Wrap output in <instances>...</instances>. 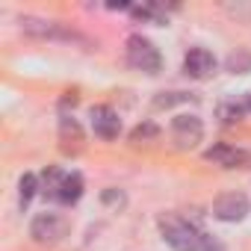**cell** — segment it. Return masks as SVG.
<instances>
[{"mask_svg":"<svg viewBox=\"0 0 251 251\" xmlns=\"http://www.w3.org/2000/svg\"><path fill=\"white\" fill-rule=\"evenodd\" d=\"M183 71L192 77V80H207L216 74V56L207 50V48H192L186 56H183Z\"/></svg>","mask_w":251,"mask_h":251,"instance_id":"obj_7","label":"cell"},{"mask_svg":"<svg viewBox=\"0 0 251 251\" xmlns=\"http://www.w3.org/2000/svg\"><path fill=\"white\" fill-rule=\"evenodd\" d=\"M39 192V177L36 175H24L21 183H18V198H21V207H30V201L36 198Z\"/></svg>","mask_w":251,"mask_h":251,"instance_id":"obj_12","label":"cell"},{"mask_svg":"<svg viewBox=\"0 0 251 251\" xmlns=\"http://www.w3.org/2000/svg\"><path fill=\"white\" fill-rule=\"evenodd\" d=\"M92 130H95V136H100V139H118V133H121V118H118V112L115 109H109V106H95L92 109Z\"/></svg>","mask_w":251,"mask_h":251,"instance_id":"obj_9","label":"cell"},{"mask_svg":"<svg viewBox=\"0 0 251 251\" xmlns=\"http://www.w3.org/2000/svg\"><path fill=\"white\" fill-rule=\"evenodd\" d=\"M127 62H130L136 71H145V74H157V71L163 68L160 50H157L154 42H148L145 36H130V39H127Z\"/></svg>","mask_w":251,"mask_h":251,"instance_id":"obj_4","label":"cell"},{"mask_svg":"<svg viewBox=\"0 0 251 251\" xmlns=\"http://www.w3.org/2000/svg\"><path fill=\"white\" fill-rule=\"evenodd\" d=\"M239 115H242V106H222V118L225 121H239Z\"/></svg>","mask_w":251,"mask_h":251,"instance_id":"obj_16","label":"cell"},{"mask_svg":"<svg viewBox=\"0 0 251 251\" xmlns=\"http://www.w3.org/2000/svg\"><path fill=\"white\" fill-rule=\"evenodd\" d=\"M248 198L242 192H222L216 201H213V216L219 222H242L248 216Z\"/></svg>","mask_w":251,"mask_h":251,"instance_id":"obj_5","label":"cell"},{"mask_svg":"<svg viewBox=\"0 0 251 251\" xmlns=\"http://www.w3.org/2000/svg\"><path fill=\"white\" fill-rule=\"evenodd\" d=\"M160 233L175 251H204V239L207 236L183 216H175V213L163 216L160 219Z\"/></svg>","mask_w":251,"mask_h":251,"instance_id":"obj_1","label":"cell"},{"mask_svg":"<svg viewBox=\"0 0 251 251\" xmlns=\"http://www.w3.org/2000/svg\"><path fill=\"white\" fill-rule=\"evenodd\" d=\"M204 160L222 166V169H242V166H251V154L242 151V148H233V145H213L204 151Z\"/></svg>","mask_w":251,"mask_h":251,"instance_id":"obj_8","label":"cell"},{"mask_svg":"<svg viewBox=\"0 0 251 251\" xmlns=\"http://www.w3.org/2000/svg\"><path fill=\"white\" fill-rule=\"evenodd\" d=\"M50 201L59 204H77L83 195V177L77 172H59V169H48L45 172V189H42Z\"/></svg>","mask_w":251,"mask_h":251,"instance_id":"obj_2","label":"cell"},{"mask_svg":"<svg viewBox=\"0 0 251 251\" xmlns=\"http://www.w3.org/2000/svg\"><path fill=\"white\" fill-rule=\"evenodd\" d=\"M204 136V124L198 115H177L172 121V139L180 145V148H195Z\"/></svg>","mask_w":251,"mask_h":251,"instance_id":"obj_6","label":"cell"},{"mask_svg":"<svg viewBox=\"0 0 251 251\" xmlns=\"http://www.w3.org/2000/svg\"><path fill=\"white\" fill-rule=\"evenodd\" d=\"M59 142H62V151L65 154H77L83 148V130L74 118H62L59 121Z\"/></svg>","mask_w":251,"mask_h":251,"instance_id":"obj_11","label":"cell"},{"mask_svg":"<svg viewBox=\"0 0 251 251\" xmlns=\"http://www.w3.org/2000/svg\"><path fill=\"white\" fill-rule=\"evenodd\" d=\"M180 100H186L183 92H169V98H166V92H163V98H157L154 103H157V106H172V103H180Z\"/></svg>","mask_w":251,"mask_h":251,"instance_id":"obj_15","label":"cell"},{"mask_svg":"<svg viewBox=\"0 0 251 251\" xmlns=\"http://www.w3.org/2000/svg\"><path fill=\"white\" fill-rule=\"evenodd\" d=\"M248 68H251V53L239 50V53H230V56H227V71H233V74H245Z\"/></svg>","mask_w":251,"mask_h":251,"instance_id":"obj_13","label":"cell"},{"mask_svg":"<svg viewBox=\"0 0 251 251\" xmlns=\"http://www.w3.org/2000/svg\"><path fill=\"white\" fill-rule=\"evenodd\" d=\"M68 230H71V222L62 213H39L30 222V236L39 245H56L68 236Z\"/></svg>","mask_w":251,"mask_h":251,"instance_id":"obj_3","label":"cell"},{"mask_svg":"<svg viewBox=\"0 0 251 251\" xmlns=\"http://www.w3.org/2000/svg\"><path fill=\"white\" fill-rule=\"evenodd\" d=\"M157 133H160V130L154 127V124H139V127L130 133V139L139 145V142H145V139H157Z\"/></svg>","mask_w":251,"mask_h":251,"instance_id":"obj_14","label":"cell"},{"mask_svg":"<svg viewBox=\"0 0 251 251\" xmlns=\"http://www.w3.org/2000/svg\"><path fill=\"white\" fill-rule=\"evenodd\" d=\"M248 109H251V98H248Z\"/></svg>","mask_w":251,"mask_h":251,"instance_id":"obj_18","label":"cell"},{"mask_svg":"<svg viewBox=\"0 0 251 251\" xmlns=\"http://www.w3.org/2000/svg\"><path fill=\"white\" fill-rule=\"evenodd\" d=\"M204 251H225V245H222L219 239H213V236H207V239H204Z\"/></svg>","mask_w":251,"mask_h":251,"instance_id":"obj_17","label":"cell"},{"mask_svg":"<svg viewBox=\"0 0 251 251\" xmlns=\"http://www.w3.org/2000/svg\"><path fill=\"white\" fill-rule=\"evenodd\" d=\"M21 30L27 36H36V39H77L74 33L62 30V24L56 21H42V18H21Z\"/></svg>","mask_w":251,"mask_h":251,"instance_id":"obj_10","label":"cell"}]
</instances>
